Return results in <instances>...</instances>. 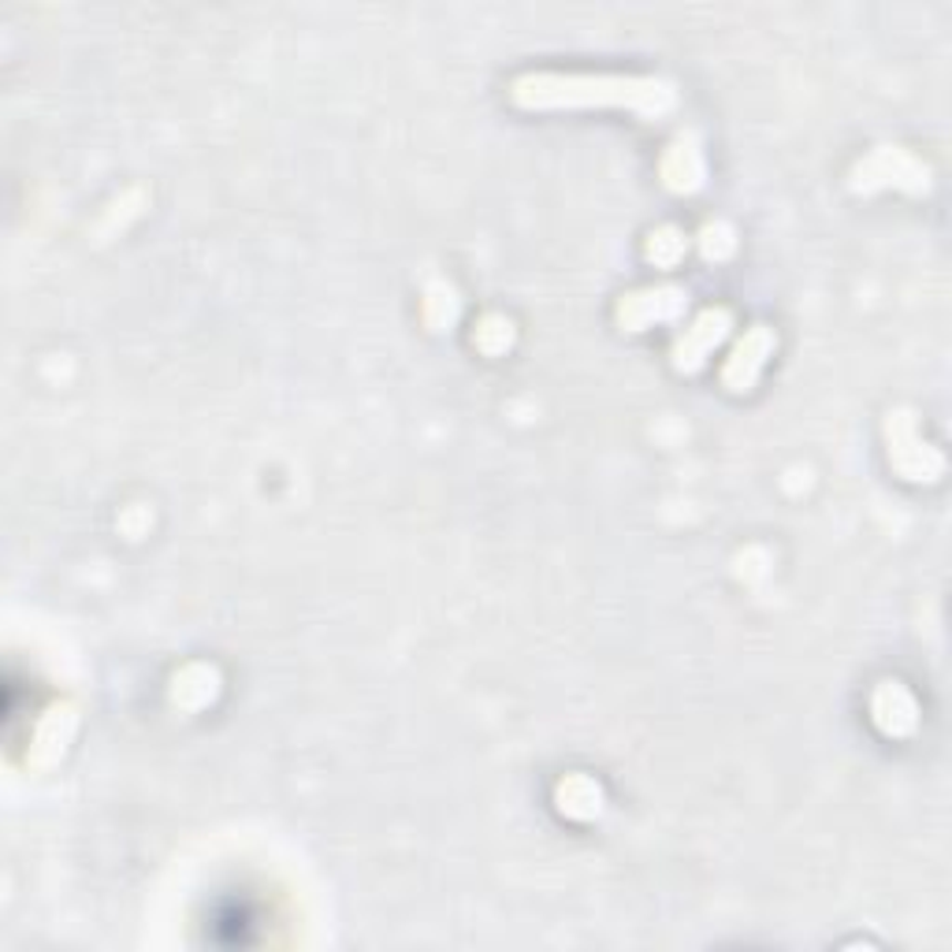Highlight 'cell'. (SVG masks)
<instances>
[{
  "label": "cell",
  "mask_w": 952,
  "mask_h": 952,
  "mask_svg": "<svg viewBox=\"0 0 952 952\" xmlns=\"http://www.w3.org/2000/svg\"><path fill=\"white\" fill-rule=\"evenodd\" d=\"M725 321H730V316H725V310L703 313L700 321H695L692 332L678 343V365H695V362H700V354L708 351V346L725 332Z\"/></svg>",
  "instance_id": "6da1fadb"
}]
</instances>
